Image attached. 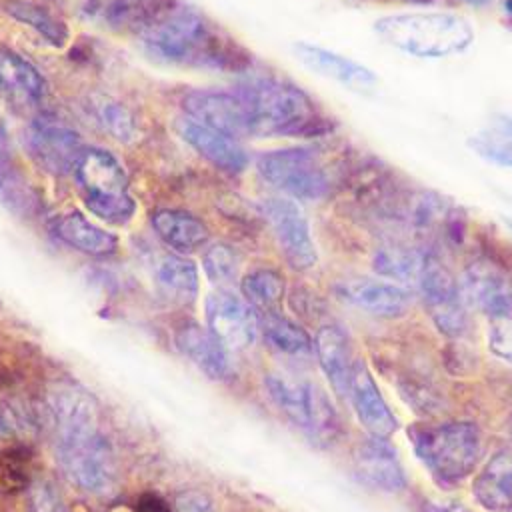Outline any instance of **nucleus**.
Wrapping results in <instances>:
<instances>
[{"label":"nucleus","mask_w":512,"mask_h":512,"mask_svg":"<svg viewBox=\"0 0 512 512\" xmlns=\"http://www.w3.org/2000/svg\"><path fill=\"white\" fill-rule=\"evenodd\" d=\"M4 10L18 22L36 30L44 40L54 46H62L68 40L66 24L56 18L48 8L30 0H6Z\"/></svg>","instance_id":"7c9ffc66"},{"label":"nucleus","mask_w":512,"mask_h":512,"mask_svg":"<svg viewBox=\"0 0 512 512\" xmlns=\"http://www.w3.org/2000/svg\"><path fill=\"white\" fill-rule=\"evenodd\" d=\"M0 94L20 106H36L46 96V80L24 56L0 48Z\"/></svg>","instance_id":"412c9836"},{"label":"nucleus","mask_w":512,"mask_h":512,"mask_svg":"<svg viewBox=\"0 0 512 512\" xmlns=\"http://www.w3.org/2000/svg\"><path fill=\"white\" fill-rule=\"evenodd\" d=\"M356 476L380 490L400 492L406 486V476L396 456V450L384 438L370 436L354 454Z\"/></svg>","instance_id":"a211bd4d"},{"label":"nucleus","mask_w":512,"mask_h":512,"mask_svg":"<svg viewBox=\"0 0 512 512\" xmlns=\"http://www.w3.org/2000/svg\"><path fill=\"white\" fill-rule=\"evenodd\" d=\"M158 238L178 254H192L208 242V228L202 220L184 210L162 208L150 218Z\"/></svg>","instance_id":"b1692460"},{"label":"nucleus","mask_w":512,"mask_h":512,"mask_svg":"<svg viewBox=\"0 0 512 512\" xmlns=\"http://www.w3.org/2000/svg\"><path fill=\"white\" fill-rule=\"evenodd\" d=\"M260 328L268 346L280 354L306 356L314 348V342L310 340L308 332L290 318L282 316L280 312L264 314Z\"/></svg>","instance_id":"c756f323"},{"label":"nucleus","mask_w":512,"mask_h":512,"mask_svg":"<svg viewBox=\"0 0 512 512\" xmlns=\"http://www.w3.org/2000/svg\"><path fill=\"white\" fill-rule=\"evenodd\" d=\"M74 176L84 204L94 216L116 226L132 220L136 202L128 194V180L116 156L100 148H86L74 168Z\"/></svg>","instance_id":"39448f33"},{"label":"nucleus","mask_w":512,"mask_h":512,"mask_svg":"<svg viewBox=\"0 0 512 512\" xmlns=\"http://www.w3.org/2000/svg\"><path fill=\"white\" fill-rule=\"evenodd\" d=\"M176 512H218L216 502L200 490H186L176 496Z\"/></svg>","instance_id":"4c0bfd02"},{"label":"nucleus","mask_w":512,"mask_h":512,"mask_svg":"<svg viewBox=\"0 0 512 512\" xmlns=\"http://www.w3.org/2000/svg\"><path fill=\"white\" fill-rule=\"evenodd\" d=\"M502 222H504L506 228L512 232V216H502Z\"/></svg>","instance_id":"58836bf2"},{"label":"nucleus","mask_w":512,"mask_h":512,"mask_svg":"<svg viewBox=\"0 0 512 512\" xmlns=\"http://www.w3.org/2000/svg\"><path fill=\"white\" fill-rule=\"evenodd\" d=\"M348 398L352 400L356 416L370 436L388 440L396 432L398 422L362 360H356L354 364Z\"/></svg>","instance_id":"f3484780"},{"label":"nucleus","mask_w":512,"mask_h":512,"mask_svg":"<svg viewBox=\"0 0 512 512\" xmlns=\"http://www.w3.org/2000/svg\"><path fill=\"white\" fill-rule=\"evenodd\" d=\"M140 38L148 54L170 64L218 70L248 64V54L194 8L170 6L140 32Z\"/></svg>","instance_id":"f257e3e1"},{"label":"nucleus","mask_w":512,"mask_h":512,"mask_svg":"<svg viewBox=\"0 0 512 512\" xmlns=\"http://www.w3.org/2000/svg\"><path fill=\"white\" fill-rule=\"evenodd\" d=\"M476 502L490 512H512V454L498 452L472 482Z\"/></svg>","instance_id":"393cba45"},{"label":"nucleus","mask_w":512,"mask_h":512,"mask_svg":"<svg viewBox=\"0 0 512 512\" xmlns=\"http://www.w3.org/2000/svg\"><path fill=\"white\" fill-rule=\"evenodd\" d=\"M180 136L208 162L218 166L224 172L238 174L246 168L248 156L246 150L238 144L236 138L222 134L214 128H208L192 118L178 122Z\"/></svg>","instance_id":"6ab92c4d"},{"label":"nucleus","mask_w":512,"mask_h":512,"mask_svg":"<svg viewBox=\"0 0 512 512\" xmlns=\"http://www.w3.org/2000/svg\"><path fill=\"white\" fill-rule=\"evenodd\" d=\"M416 282L436 328L450 338L462 336L468 326V318L460 282L452 276V272L436 254H426L424 266Z\"/></svg>","instance_id":"1a4fd4ad"},{"label":"nucleus","mask_w":512,"mask_h":512,"mask_svg":"<svg viewBox=\"0 0 512 512\" xmlns=\"http://www.w3.org/2000/svg\"><path fill=\"white\" fill-rule=\"evenodd\" d=\"M336 292L344 302L378 318H398L410 306V292L400 284L384 280H346L336 286Z\"/></svg>","instance_id":"dca6fc26"},{"label":"nucleus","mask_w":512,"mask_h":512,"mask_svg":"<svg viewBox=\"0 0 512 512\" xmlns=\"http://www.w3.org/2000/svg\"><path fill=\"white\" fill-rule=\"evenodd\" d=\"M464 300L492 318L512 316V280L494 264L472 262L460 280Z\"/></svg>","instance_id":"2eb2a0df"},{"label":"nucleus","mask_w":512,"mask_h":512,"mask_svg":"<svg viewBox=\"0 0 512 512\" xmlns=\"http://www.w3.org/2000/svg\"><path fill=\"white\" fill-rule=\"evenodd\" d=\"M264 386L282 414L302 428L312 442L326 446L336 440L338 416L324 390L306 380H294L280 374H268Z\"/></svg>","instance_id":"423d86ee"},{"label":"nucleus","mask_w":512,"mask_h":512,"mask_svg":"<svg viewBox=\"0 0 512 512\" xmlns=\"http://www.w3.org/2000/svg\"><path fill=\"white\" fill-rule=\"evenodd\" d=\"M94 112L100 124L118 140L130 142L136 136V118L134 114L118 100L100 96L94 102Z\"/></svg>","instance_id":"f704fd0d"},{"label":"nucleus","mask_w":512,"mask_h":512,"mask_svg":"<svg viewBox=\"0 0 512 512\" xmlns=\"http://www.w3.org/2000/svg\"><path fill=\"white\" fill-rule=\"evenodd\" d=\"M472 150L492 164L512 168V118H500L470 138Z\"/></svg>","instance_id":"473e14b6"},{"label":"nucleus","mask_w":512,"mask_h":512,"mask_svg":"<svg viewBox=\"0 0 512 512\" xmlns=\"http://www.w3.org/2000/svg\"><path fill=\"white\" fill-rule=\"evenodd\" d=\"M58 460L66 478L88 494H110L118 470L110 442L98 430L86 436L58 440Z\"/></svg>","instance_id":"6e6552de"},{"label":"nucleus","mask_w":512,"mask_h":512,"mask_svg":"<svg viewBox=\"0 0 512 512\" xmlns=\"http://www.w3.org/2000/svg\"><path fill=\"white\" fill-rule=\"evenodd\" d=\"M258 172L268 184L300 200H320L332 190L318 152L304 146L264 152L258 158Z\"/></svg>","instance_id":"0eeeda50"},{"label":"nucleus","mask_w":512,"mask_h":512,"mask_svg":"<svg viewBox=\"0 0 512 512\" xmlns=\"http://www.w3.org/2000/svg\"><path fill=\"white\" fill-rule=\"evenodd\" d=\"M262 208L286 262L294 270L312 268L318 256L310 236L308 220L300 206L288 198H270Z\"/></svg>","instance_id":"f8f14e48"},{"label":"nucleus","mask_w":512,"mask_h":512,"mask_svg":"<svg viewBox=\"0 0 512 512\" xmlns=\"http://www.w3.org/2000/svg\"><path fill=\"white\" fill-rule=\"evenodd\" d=\"M26 146L34 162L50 174H68L84 154L80 134L58 118L40 116L26 134Z\"/></svg>","instance_id":"9d476101"},{"label":"nucleus","mask_w":512,"mask_h":512,"mask_svg":"<svg viewBox=\"0 0 512 512\" xmlns=\"http://www.w3.org/2000/svg\"><path fill=\"white\" fill-rule=\"evenodd\" d=\"M170 0H88V14L114 30H138L150 26L170 8Z\"/></svg>","instance_id":"4be33fe9"},{"label":"nucleus","mask_w":512,"mask_h":512,"mask_svg":"<svg viewBox=\"0 0 512 512\" xmlns=\"http://www.w3.org/2000/svg\"><path fill=\"white\" fill-rule=\"evenodd\" d=\"M466 2H470V4H486L488 0H466Z\"/></svg>","instance_id":"ea45409f"},{"label":"nucleus","mask_w":512,"mask_h":512,"mask_svg":"<svg viewBox=\"0 0 512 512\" xmlns=\"http://www.w3.org/2000/svg\"><path fill=\"white\" fill-rule=\"evenodd\" d=\"M158 292L172 304H192L198 296V270L182 254H166L154 268Z\"/></svg>","instance_id":"cd10ccee"},{"label":"nucleus","mask_w":512,"mask_h":512,"mask_svg":"<svg viewBox=\"0 0 512 512\" xmlns=\"http://www.w3.org/2000/svg\"><path fill=\"white\" fill-rule=\"evenodd\" d=\"M0 202L6 204L12 212L26 216H30L38 206V198L32 186L10 164V160L0 164Z\"/></svg>","instance_id":"72a5a7b5"},{"label":"nucleus","mask_w":512,"mask_h":512,"mask_svg":"<svg viewBox=\"0 0 512 512\" xmlns=\"http://www.w3.org/2000/svg\"><path fill=\"white\" fill-rule=\"evenodd\" d=\"M426 254V250H418L404 244H384L376 250L372 258V268L382 278H392L398 282H416L424 266Z\"/></svg>","instance_id":"c85d7f7f"},{"label":"nucleus","mask_w":512,"mask_h":512,"mask_svg":"<svg viewBox=\"0 0 512 512\" xmlns=\"http://www.w3.org/2000/svg\"><path fill=\"white\" fill-rule=\"evenodd\" d=\"M176 346L208 378L212 380L230 378L232 366H230L226 348L208 328H202L196 322L182 324L176 330Z\"/></svg>","instance_id":"aec40b11"},{"label":"nucleus","mask_w":512,"mask_h":512,"mask_svg":"<svg viewBox=\"0 0 512 512\" xmlns=\"http://www.w3.org/2000/svg\"><path fill=\"white\" fill-rule=\"evenodd\" d=\"M238 94L246 102L256 136H320L334 128L316 102L290 82L260 78Z\"/></svg>","instance_id":"f03ea898"},{"label":"nucleus","mask_w":512,"mask_h":512,"mask_svg":"<svg viewBox=\"0 0 512 512\" xmlns=\"http://www.w3.org/2000/svg\"><path fill=\"white\" fill-rule=\"evenodd\" d=\"M46 404L58 440L78 438L100 430V410L96 400L76 384H52L46 392Z\"/></svg>","instance_id":"4468645a"},{"label":"nucleus","mask_w":512,"mask_h":512,"mask_svg":"<svg viewBox=\"0 0 512 512\" xmlns=\"http://www.w3.org/2000/svg\"><path fill=\"white\" fill-rule=\"evenodd\" d=\"M182 106L192 120L236 140L242 136H254L250 112L238 92L192 90L184 96Z\"/></svg>","instance_id":"ddd939ff"},{"label":"nucleus","mask_w":512,"mask_h":512,"mask_svg":"<svg viewBox=\"0 0 512 512\" xmlns=\"http://www.w3.org/2000/svg\"><path fill=\"white\" fill-rule=\"evenodd\" d=\"M30 512H66V510L58 492L50 484L40 482L32 490Z\"/></svg>","instance_id":"e433bc0d"},{"label":"nucleus","mask_w":512,"mask_h":512,"mask_svg":"<svg viewBox=\"0 0 512 512\" xmlns=\"http://www.w3.org/2000/svg\"><path fill=\"white\" fill-rule=\"evenodd\" d=\"M54 234L68 246L88 256H112L118 250V238L88 220L80 212L62 214L54 220Z\"/></svg>","instance_id":"a878e982"},{"label":"nucleus","mask_w":512,"mask_h":512,"mask_svg":"<svg viewBox=\"0 0 512 512\" xmlns=\"http://www.w3.org/2000/svg\"><path fill=\"white\" fill-rule=\"evenodd\" d=\"M382 42L414 58H448L466 52L474 42L472 24L452 12H402L376 20Z\"/></svg>","instance_id":"7ed1b4c3"},{"label":"nucleus","mask_w":512,"mask_h":512,"mask_svg":"<svg viewBox=\"0 0 512 512\" xmlns=\"http://www.w3.org/2000/svg\"><path fill=\"white\" fill-rule=\"evenodd\" d=\"M414 454L430 474L446 486L468 478L480 458V430L472 422L454 420L416 426L410 432Z\"/></svg>","instance_id":"20e7f679"},{"label":"nucleus","mask_w":512,"mask_h":512,"mask_svg":"<svg viewBox=\"0 0 512 512\" xmlns=\"http://www.w3.org/2000/svg\"><path fill=\"white\" fill-rule=\"evenodd\" d=\"M298 58L312 68L314 72L338 80L348 86H372L376 82V74L364 64L336 54L332 50L312 46V44H296Z\"/></svg>","instance_id":"bb28decb"},{"label":"nucleus","mask_w":512,"mask_h":512,"mask_svg":"<svg viewBox=\"0 0 512 512\" xmlns=\"http://www.w3.org/2000/svg\"><path fill=\"white\" fill-rule=\"evenodd\" d=\"M238 254L228 244H214L202 256V266L208 278L216 284L230 282L238 272Z\"/></svg>","instance_id":"c9c22d12"},{"label":"nucleus","mask_w":512,"mask_h":512,"mask_svg":"<svg viewBox=\"0 0 512 512\" xmlns=\"http://www.w3.org/2000/svg\"><path fill=\"white\" fill-rule=\"evenodd\" d=\"M208 330L220 340L226 350H246L258 334V318L246 298L216 290L206 298Z\"/></svg>","instance_id":"9b49d317"},{"label":"nucleus","mask_w":512,"mask_h":512,"mask_svg":"<svg viewBox=\"0 0 512 512\" xmlns=\"http://www.w3.org/2000/svg\"><path fill=\"white\" fill-rule=\"evenodd\" d=\"M314 352L332 388L340 396H348L356 362L352 360L350 342L344 330L332 324L322 326L314 336Z\"/></svg>","instance_id":"5701e85b"},{"label":"nucleus","mask_w":512,"mask_h":512,"mask_svg":"<svg viewBox=\"0 0 512 512\" xmlns=\"http://www.w3.org/2000/svg\"><path fill=\"white\" fill-rule=\"evenodd\" d=\"M242 294L250 306L264 314L278 312L284 296V278L272 268H256L244 276Z\"/></svg>","instance_id":"2f4dec72"}]
</instances>
